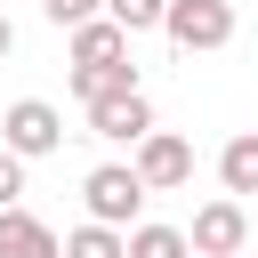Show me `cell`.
<instances>
[{
    "instance_id": "1",
    "label": "cell",
    "mask_w": 258,
    "mask_h": 258,
    "mask_svg": "<svg viewBox=\"0 0 258 258\" xmlns=\"http://www.w3.org/2000/svg\"><path fill=\"white\" fill-rule=\"evenodd\" d=\"M56 145H64V113H56L48 97H16V105L0 113V153L40 161V153H56Z\"/></svg>"
},
{
    "instance_id": "2",
    "label": "cell",
    "mask_w": 258,
    "mask_h": 258,
    "mask_svg": "<svg viewBox=\"0 0 258 258\" xmlns=\"http://www.w3.org/2000/svg\"><path fill=\"white\" fill-rule=\"evenodd\" d=\"M161 32H169L185 56H210V48H226V40H234V0H169Z\"/></svg>"
},
{
    "instance_id": "3",
    "label": "cell",
    "mask_w": 258,
    "mask_h": 258,
    "mask_svg": "<svg viewBox=\"0 0 258 258\" xmlns=\"http://www.w3.org/2000/svg\"><path fill=\"white\" fill-rule=\"evenodd\" d=\"M81 194H89V226H113V234L145 210V185H137L129 161H97V169L81 177Z\"/></svg>"
},
{
    "instance_id": "4",
    "label": "cell",
    "mask_w": 258,
    "mask_h": 258,
    "mask_svg": "<svg viewBox=\"0 0 258 258\" xmlns=\"http://www.w3.org/2000/svg\"><path fill=\"white\" fill-rule=\"evenodd\" d=\"M129 169H137V185H145V194H169V185H185V177H194V145H185L177 129H153V137L129 153Z\"/></svg>"
},
{
    "instance_id": "5",
    "label": "cell",
    "mask_w": 258,
    "mask_h": 258,
    "mask_svg": "<svg viewBox=\"0 0 258 258\" xmlns=\"http://www.w3.org/2000/svg\"><path fill=\"white\" fill-rule=\"evenodd\" d=\"M242 242H250V210H242V202H226V194H218V202H202V210H194V234H185V250H194V258H234Z\"/></svg>"
},
{
    "instance_id": "6",
    "label": "cell",
    "mask_w": 258,
    "mask_h": 258,
    "mask_svg": "<svg viewBox=\"0 0 258 258\" xmlns=\"http://www.w3.org/2000/svg\"><path fill=\"white\" fill-rule=\"evenodd\" d=\"M89 137H105V145H145V137H153V105H145V89L97 105V113H89Z\"/></svg>"
},
{
    "instance_id": "7",
    "label": "cell",
    "mask_w": 258,
    "mask_h": 258,
    "mask_svg": "<svg viewBox=\"0 0 258 258\" xmlns=\"http://www.w3.org/2000/svg\"><path fill=\"white\" fill-rule=\"evenodd\" d=\"M145 81H137V64H73V97L97 113V105H113V97H137Z\"/></svg>"
},
{
    "instance_id": "8",
    "label": "cell",
    "mask_w": 258,
    "mask_h": 258,
    "mask_svg": "<svg viewBox=\"0 0 258 258\" xmlns=\"http://www.w3.org/2000/svg\"><path fill=\"white\" fill-rule=\"evenodd\" d=\"M218 185H226V202L258 194V129H234V137L218 145Z\"/></svg>"
},
{
    "instance_id": "9",
    "label": "cell",
    "mask_w": 258,
    "mask_h": 258,
    "mask_svg": "<svg viewBox=\"0 0 258 258\" xmlns=\"http://www.w3.org/2000/svg\"><path fill=\"white\" fill-rule=\"evenodd\" d=\"M0 258H64V242L32 210H0Z\"/></svg>"
},
{
    "instance_id": "10",
    "label": "cell",
    "mask_w": 258,
    "mask_h": 258,
    "mask_svg": "<svg viewBox=\"0 0 258 258\" xmlns=\"http://www.w3.org/2000/svg\"><path fill=\"white\" fill-rule=\"evenodd\" d=\"M73 64H129V32L105 24V16L81 24V32H73Z\"/></svg>"
},
{
    "instance_id": "11",
    "label": "cell",
    "mask_w": 258,
    "mask_h": 258,
    "mask_svg": "<svg viewBox=\"0 0 258 258\" xmlns=\"http://www.w3.org/2000/svg\"><path fill=\"white\" fill-rule=\"evenodd\" d=\"M121 242H129V258H194V250H185V234H177V226H129V234H121Z\"/></svg>"
},
{
    "instance_id": "12",
    "label": "cell",
    "mask_w": 258,
    "mask_h": 258,
    "mask_svg": "<svg viewBox=\"0 0 258 258\" xmlns=\"http://www.w3.org/2000/svg\"><path fill=\"white\" fill-rule=\"evenodd\" d=\"M161 16H169V0H105V24H121L129 40L137 32H161Z\"/></svg>"
},
{
    "instance_id": "13",
    "label": "cell",
    "mask_w": 258,
    "mask_h": 258,
    "mask_svg": "<svg viewBox=\"0 0 258 258\" xmlns=\"http://www.w3.org/2000/svg\"><path fill=\"white\" fill-rule=\"evenodd\" d=\"M64 258H129V242L113 226H73L64 234Z\"/></svg>"
},
{
    "instance_id": "14",
    "label": "cell",
    "mask_w": 258,
    "mask_h": 258,
    "mask_svg": "<svg viewBox=\"0 0 258 258\" xmlns=\"http://www.w3.org/2000/svg\"><path fill=\"white\" fill-rule=\"evenodd\" d=\"M40 16H48V24H64V32H81V24H97V16H105V0H40Z\"/></svg>"
},
{
    "instance_id": "15",
    "label": "cell",
    "mask_w": 258,
    "mask_h": 258,
    "mask_svg": "<svg viewBox=\"0 0 258 258\" xmlns=\"http://www.w3.org/2000/svg\"><path fill=\"white\" fill-rule=\"evenodd\" d=\"M16 194H24V161L0 153V210H16Z\"/></svg>"
},
{
    "instance_id": "16",
    "label": "cell",
    "mask_w": 258,
    "mask_h": 258,
    "mask_svg": "<svg viewBox=\"0 0 258 258\" xmlns=\"http://www.w3.org/2000/svg\"><path fill=\"white\" fill-rule=\"evenodd\" d=\"M8 48H16V24H8V16H0V56H8Z\"/></svg>"
},
{
    "instance_id": "17",
    "label": "cell",
    "mask_w": 258,
    "mask_h": 258,
    "mask_svg": "<svg viewBox=\"0 0 258 258\" xmlns=\"http://www.w3.org/2000/svg\"><path fill=\"white\" fill-rule=\"evenodd\" d=\"M0 16H8V0H0Z\"/></svg>"
}]
</instances>
